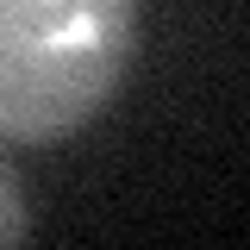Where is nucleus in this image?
Here are the masks:
<instances>
[{
    "label": "nucleus",
    "instance_id": "obj_1",
    "mask_svg": "<svg viewBox=\"0 0 250 250\" xmlns=\"http://www.w3.org/2000/svg\"><path fill=\"white\" fill-rule=\"evenodd\" d=\"M138 0H0V138L38 144L100 113L131 57Z\"/></svg>",
    "mask_w": 250,
    "mask_h": 250
},
{
    "label": "nucleus",
    "instance_id": "obj_2",
    "mask_svg": "<svg viewBox=\"0 0 250 250\" xmlns=\"http://www.w3.org/2000/svg\"><path fill=\"white\" fill-rule=\"evenodd\" d=\"M31 231V207H25V188H19V175L0 163V250L6 244H19Z\"/></svg>",
    "mask_w": 250,
    "mask_h": 250
}]
</instances>
